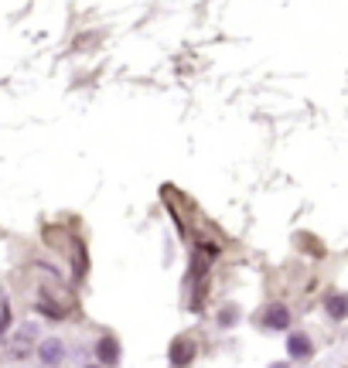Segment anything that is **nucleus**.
Wrapping results in <instances>:
<instances>
[{
    "instance_id": "39448f33",
    "label": "nucleus",
    "mask_w": 348,
    "mask_h": 368,
    "mask_svg": "<svg viewBox=\"0 0 348 368\" xmlns=\"http://www.w3.org/2000/svg\"><path fill=\"white\" fill-rule=\"evenodd\" d=\"M287 352H290V358H311V341L304 334H290V341H287Z\"/></svg>"
},
{
    "instance_id": "423d86ee",
    "label": "nucleus",
    "mask_w": 348,
    "mask_h": 368,
    "mask_svg": "<svg viewBox=\"0 0 348 368\" xmlns=\"http://www.w3.org/2000/svg\"><path fill=\"white\" fill-rule=\"evenodd\" d=\"M99 362H103V365H116V362H120V348H116L113 337H103V341H99Z\"/></svg>"
},
{
    "instance_id": "f257e3e1",
    "label": "nucleus",
    "mask_w": 348,
    "mask_h": 368,
    "mask_svg": "<svg viewBox=\"0 0 348 368\" xmlns=\"http://www.w3.org/2000/svg\"><path fill=\"white\" fill-rule=\"evenodd\" d=\"M38 358H41V365H62L65 344L58 337H48V341H41V348H38Z\"/></svg>"
},
{
    "instance_id": "f03ea898",
    "label": "nucleus",
    "mask_w": 348,
    "mask_h": 368,
    "mask_svg": "<svg viewBox=\"0 0 348 368\" xmlns=\"http://www.w3.org/2000/svg\"><path fill=\"white\" fill-rule=\"evenodd\" d=\"M263 327H273V331H287L290 327V310L284 304H273L263 310Z\"/></svg>"
},
{
    "instance_id": "0eeeda50",
    "label": "nucleus",
    "mask_w": 348,
    "mask_h": 368,
    "mask_svg": "<svg viewBox=\"0 0 348 368\" xmlns=\"http://www.w3.org/2000/svg\"><path fill=\"white\" fill-rule=\"evenodd\" d=\"M11 327V304H7V297H0V331H7Z\"/></svg>"
},
{
    "instance_id": "20e7f679",
    "label": "nucleus",
    "mask_w": 348,
    "mask_h": 368,
    "mask_svg": "<svg viewBox=\"0 0 348 368\" xmlns=\"http://www.w3.org/2000/svg\"><path fill=\"white\" fill-rule=\"evenodd\" d=\"M324 310H328V317H334V321H345L348 317V293H332V297L324 300Z\"/></svg>"
},
{
    "instance_id": "7ed1b4c3",
    "label": "nucleus",
    "mask_w": 348,
    "mask_h": 368,
    "mask_svg": "<svg viewBox=\"0 0 348 368\" xmlns=\"http://www.w3.org/2000/svg\"><path fill=\"white\" fill-rule=\"evenodd\" d=\"M168 358H171V365H188L191 358H195V341H188V337H174Z\"/></svg>"
}]
</instances>
